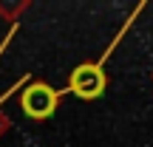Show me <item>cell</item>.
Masks as SVG:
<instances>
[{"label": "cell", "instance_id": "6da1fadb", "mask_svg": "<svg viewBox=\"0 0 153 147\" xmlns=\"http://www.w3.org/2000/svg\"><path fill=\"white\" fill-rule=\"evenodd\" d=\"M17 102H20V110L28 119L45 122V119H51V116L57 113V108H60V102H62V93L57 91V88H51L48 82H43V79H31V82L23 85Z\"/></svg>", "mask_w": 153, "mask_h": 147}, {"label": "cell", "instance_id": "7a4b0ae2", "mask_svg": "<svg viewBox=\"0 0 153 147\" xmlns=\"http://www.w3.org/2000/svg\"><path fill=\"white\" fill-rule=\"evenodd\" d=\"M111 85V76L105 71V60H94V62H79L68 76V91L76 99H99Z\"/></svg>", "mask_w": 153, "mask_h": 147}, {"label": "cell", "instance_id": "3957f363", "mask_svg": "<svg viewBox=\"0 0 153 147\" xmlns=\"http://www.w3.org/2000/svg\"><path fill=\"white\" fill-rule=\"evenodd\" d=\"M23 9H28L26 0H23V3H0V14H3L9 23H14V20H17V14H20Z\"/></svg>", "mask_w": 153, "mask_h": 147}, {"label": "cell", "instance_id": "277c9868", "mask_svg": "<svg viewBox=\"0 0 153 147\" xmlns=\"http://www.w3.org/2000/svg\"><path fill=\"white\" fill-rule=\"evenodd\" d=\"M11 91H14V88H11ZM11 91H6V93H3V96H0V105H3V102H6V99H9V96H11ZM9 127H11V122H9V116H6V113H3V110H0V139H3V136H6V133H9Z\"/></svg>", "mask_w": 153, "mask_h": 147}]
</instances>
